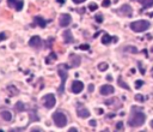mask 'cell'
<instances>
[{
    "mask_svg": "<svg viewBox=\"0 0 153 132\" xmlns=\"http://www.w3.org/2000/svg\"><path fill=\"white\" fill-rule=\"evenodd\" d=\"M140 109L141 108H139L138 110L136 107H133V109H132V115L128 119V125L130 127H139L141 125H144V123L146 121V115Z\"/></svg>",
    "mask_w": 153,
    "mask_h": 132,
    "instance_id": "1",
    "label": "cell"
},
{
    "mask_svg": "<svg viewBox=\"0 0 153 132\" xmlns=\"http://www.w3.org/2000/svg\"><path fill=\"white\" fill-rule=\"evenodd\" d=\"M151 27L148 21H145V19H141V21H136L130 23V29L135 33H142V31H146V30Z\"/></svg>",
    "mask_w": 153,
    "mask_h": 132,
    "instance_id": "2",
    "label": "cell"
},
{
    "mask_svg": "<svg viewBox=\"0 0 153 132\" xmlns=\"http://www.w3.org/2000/svg\"><path fill=\"white\" fill-rule=\"evenodd\" d=\"M53 121L57 127H65L67 125V117L62 113V112H55L53 114Z\"/></svg>",
    "mask_w": 153,
    "mask_h": 132,
    "instance_id": "3",
    "label": "cell"
},
{
    "mask_svg": "<svg viewBox=\"0 0 153 132\" xmlns=\"http://www.w3.org/2000/svg\"><path fill=\"white\" fill-rule=\"evenodd\" d=\"M57 73H59V76L61 77V85H60V88H59V93L62 94L64 90H65V83H66L67 77H68V72H67V71H65V70H62V66L60 65V67H59V70H57Z\"/></svg>",
    "mask_w": 153,
    "mask_h": 132,
    "instance_id": "4",
    "label": "cell"
},
{
    "mask_svg": "<svg viewBox=\"0 0 153 132\" xmlns=\"http://www.w3.org/2000/svg\"><path fill=\"white\" fill-rule=\"evenodd\" d=\"M116 12L121 16H125V17H130L132 15H133V8H132L128 4H125L122 5L118 10H116Z\"/></svg>",
    "mask_w": 153,
    "mask_h": 132,
    "instance_id": "5",
    "label": "cell"
},
{
    "mask_svg": "<svg viewBox=\"0 0 153 132\" xmlns=\"http://www.w3.org/2000/svg\"><path fill=\"white\" fill-rule=\"evenodd\" d=\"M55 102H56V100H55V96L53 94H48L43 97V105L46 108L50 109V108H53L55 106Z\"/></svg>",
    "mask_w": 153,
    "mask_h": 132,
    "instance_id": "6",
    "label": "cell"
},
{
    "mask_svg": "<svg viewBox=\"0 0 153 132\" xmlns=\"http://www.w3.org/2000/svg\"><path fill=\"white\" fill-rule=\"evenodd\" d=\"M59 23L61 27H68L71 23H72V17H71L69 13H64V15H61L60 16V19H59Z\"/></svg>",
    "mask_w": 153,
    "mask_h": 132,
    "instance_id": "7",
    "label": "cell"
},
{
    "mask_svg": "<svg viewBox=\"0 0 153 132\" xmlns=\"http://www.w3.org/2000/svg\"><path fill=\"white\" fill-rule=\"evenodd\" d=\"M73 94H80L81 91L84 90V84L83 82H80V80H74L72 83V88H71Z\"/></svg>",
    "mask_w": 153,
    "mask_h": 132,
    "instance_id": "8",
    "label": "cell"
},
{
    "mask_svg": "<svg viewBox=\"0 0 153 132\" xmlns=\"http://www.w3.org/2000/svg\"><path fill=\"white\" fill-rule=\"evenodd\" d=\"M7 4H8L10 7L16 8L17 11H22L24 1H23V0H7Z\"/></svg>",
    "mask_w": 153,
    "mask_h": 132,
    "instance_id": "9",
    "label": "cell"
},
{
    "mask_svg": "<svg viewBox=\"0 0 153 132\" xmlns=\"http://www.w3.org/2000/svg\"><path fill=\"white\" fill-rule=\"evenodd\" d=\"M99 93H100V95L108 96V95L114 94V93H115V89H114L113 85H109V84H107V85H102L100 89H99Z\"/></svg>",
    "mask_w": 153,
    "mask_h": 132,
    "instance_id": "10",
    "label": "cell"
},
{
    "mask_svg": "<svg viewBox=\"0 0 153 132\" xmlns=\"http://www.w3.org/2000/svg\"><path fill=\"white\" fill-rule=\"evenodd\" d=\"M29 46L33 48H39L42 46V40H41L39 36H33L29 41Z\"/></svg>",
    "mask_w": 153,
    "mask_h": 132,
    "instance_id": "11",
    "label": "cell"
},
{
    "mask_svg": "<svg viewBox=\"0 0 153 132\" xmlns=\"http://www.w3.org/2000/svg\"><path fill=\"white\" fill-rule=\"evenodd\" d=\"M69 60L72 61L69 66L77 67V66L80 65V57H78V55H75V54H71V55H69Z\"/></svg>",
    "mask_w": 153,
    "mask_h": 132,
    "instance_id": "12",
    "label": "cell"
},
{
    "mask_svg": "<svg viewBox=\"0 0 153 132\" xmlns=\"http://www.w3.org/2000/svg\"><path fill=\"white\" fill-rule=\"evenodd\" d=\"M64 38H65V42L66 43H72L74 41V38L72 36V31H69V30L64 31Z\"/></svg>",
    "mask_w": 153,
    "mask_h": 132,
    "instance_id": "13",
    "label": "cell"
},
{
    "mask_svg": "<svg viewBox=\"0 0 153 132\" xmlns=\"http://www.w3.org/2000/svg\"><path fill=\"white\" fill-rule=\"evenodd\" d=\"M77 114L80 118H89L90 117V110L87 108H80V109H78Z\"/></svg>",
    "mask_w": 153,
    "mask_h": 132,
    "instance_id": "14",
    "label": "cell"
},
{
    "mask_svg": "<svg viewBox=\"0 0 153 132\" xmlns=\"http://www.w3.org/2000/svg\"><path fill=\"white\" fill-rule=\"evenodd\" d=\"M34 22L37 24V25H39L41 28H44L46 25H47V21H44V19L42 18V17H35V19H34Z\"/></svg>",
    "mask_w": 153,
    "mask_h": 132,
    "instance_id": "15",
    "label": "cell"
},
{
    "mask_svg": "<svg viewBox=\"0 0 153 132\" xmlns=\"http://www.w3.org/2000/svg\"><path fill=\"white\" fill-rule=\"evenodd\" d=\"M0 117H1L4 120H6V121H11L12 120V114L10 113L8 110H3L1 113H0Z\"/></svg>",
    "mask_w": 153,
    "mask_h": 132,
    "instance_id": "16",
    "label": "cell"
},
{
    "mask_svg": "<svg viewBox=\"0 0 153 132\" xmlns=\"http://www.w3.org/2000/svg\"><path fill=\"white\" fill-rule=\"evenodd\" d=\"M113 40H114V37H111L109 34H104L103 37H102V42H103V45H109Z\"/></svg>",
    "mask_w": 153,
    "mask_h": 132,
    "instance_id": "17",
    "label": "cell"
},
{
    "mask_svg": "<svg viewBox=\"0 0 153 132\" xmlns=\"http://www.w3.org/2000/svg\"><path fill=\"white\" fill-rule=\"evenodd\" d=\"M142 6L145 8H148V7H152L153 6V0H140Z\"/></svg>",
    "mask_w": 153,
    "mask_h": 132,
    "instance_id": "18",
    "label": "cell"
},
{
    "mask_svg": "<svg viewBox=\"0 0 153 132\" xmlns=\"http://www.w3.org/2000/svg\"><path fill=\"white\" fill-rule=\"evenodd\" d=\"M125 50H127V52H129V53H133V54H135V53H138V52H139L138 48H136V47H134V46H128V47H126V48H125Z\"/></svg>",
    "mask_w": 153,
    "mask_h": 132,
    "instance_id": "19",
    "label": "cell"
},
{
    "mask_svg": "<svg viewBox=\"0 0 153 132\" xmlns=\"http://www.w3.org/2000/svg\"><path fill=\"white\" fill-rule=\"evenodd\" d=\"M53 60H56V54L55 53H50V55L46 59V63L50 64V63H53Z\"/></svg>",
    "mask_w": 153,
    "mask_h": 132,
    "instance_id": "20",
    "label": "cell"
},
{
    "mask_svg": "<svg viewBox=\"0 0 153 132\" xmlns=\"http://www.w3.org/2000/svg\"><path fill=\"white\" fill-rule=\"evenodd\" d=\"M117 83H118V85L121 87V88H125V89H127V90H129V85L127 84V83H125L123 80H122V78L120 77L118 78V80H117Z\"/></svg>",
    "mask_w": 153,
    "mask_h": 132,
    "instance_id": "21",
    "label": "cell"
},
{
    "mask_svg": "<svg viewBox=\"0 0 153 132\" xmlns=\"http://www.w3.org/2000/svg\"><path fill=\"white\" fill-rule=\"evenodd\" d=\"M98 70L99 71H105V70H108V64L107 63H100L98 65Z\"/></svg>",
    "mask_w": 153,
    "mask_h": 132,
    "instance_id": "22",
    "label": "cell"
},
{
    "mask_svg": "<svg viewBox=\"0 0 153 132\" xmlns=\"http://www.w3.org/2000/svg\"><path fill=\"white\" fill-rule=\"evenodd\" d=\"M16 109L19 112H22V110H24V105H23V102H17V105H16Z\"/></svg>",
    "mask_w": 153,
    "mask_h": 132,
    "instance_id": "23",
    "label": "cell"
},
{
    "mask_svg": "<svg viewBox=\"0 0 153 132\" xmlns=\"http://www.w3.org/2000/svg\"><path fill=\"white\" fill-rule=\"evenodd\" d=\"M135 100L138 101V102H144V101H145V97L142 96L141 94H138V95H135Z\"/></svg>",
    "mask_w": 153,
    "mask_h": 132,
    "instance_id": "24",
    "label": "cell"
},
{
    "mask_svg": "<svg viewBox=\"0 0 153 132\" xmlns=\"http://www.w3.org/2000/svg\"><path fill=\"white\" fill-rule=\"evenodd\" d=\"M11 91V95H17L18 94V91H17V89L15 88V87H8V93Z\"/></svg>",
    "mask_w": 153,
    "mask_h": 132,
    "instance_id": "25",
    "label": "cell"
},
{
    "mask_svg": "<svg viewBox=\"0 0 153 132\" xmlns=\"http://www.w3.org/2000/svg\"><path fill=\"white\" fill-rule=\"evenodd\" d=\"M116 130L117 131H122V130H123V123H122V121H120V123L116 124Z\"/></svg>",
    "mask_w": 153,
    "mask_h": 132,
    "instance_id": "26",
    "label": "cell"
},
{
    "mask_svg": "<svg viewBox=\"0 0 153 132\" xmlns=\"http://www.w3.org/2000/svg\"><path fill=\"white\" fill-rule=\"evenodd\" d=\"M110 0H103V3H102V6L103 7H109L110 6Z\"/></svg>",
    "mask_w": 153,
    "mask_h": 132,
    "instance_id": "27",
    "label": "cell"
},
{
    "mask_svg": "<svg viewBox=\"0 0 153 132\" xmlns=\"http://www.w3.org/2000/svg\"><path fill=\"white\" fill-rule=\"evenodd\" d=\"M97 8H98V6H97L96 4H91V5L89 6V10H90V11H96Z\"/></svg>",
    "mask_w": 153,
    "mask_h": 132,
    "instance_id": "28",
    "label": "cell"
},
{
    "mask_svg": "<svg viewBox=\"0 0 153 132\" xmlns=\"http://www.w3.org/2000/svg\"><path fill=\"white\" fill-rule=\"evenodd\" d=\"M96 21H97V23H102V22H103V16H102V15H96Z\"/></svg>",
    "mask_w": 153,
    "mask_h": 132,
    "instance_id": "29",
    "label": "cell"
},
{
    "mask_svg": "<svg viewBox=\"0 0 153 132\" xmlns=\"http://www.w3.org/2000/svg\"><path fill=\"white\" fill-rule=\"evenodd\" d=\"M138 66L140 67V72H141V75H145V68L142 67V65H141V63H138Z\"/></svg>",
    "mask_w": 153,
    "mask_h": 132,
    "instance_id": "30",
    "label": "cell"
},
{
    "mask_svg": "<svg viewBox=\"0 0 153 132\" xmlns=\"http://www.w3.org/2000/svg\"><path fill=\"white\" fill-rule=\"evenodd\" d=\"M6 38V34L5 33H0V41H4Z\"/></svg>",
    "mask_w": 153,
    "mask_h": 132,
    "instance_id": "31",
    "label": "cell"
},
{
    "mask_svg": "<svg viewBox=\"0 0 153 132\" xmlns=\"http://www.w3.org/2000/svg\"><path fill=\"white\" fill-rule=\"evenodd\" d=\"M142 84H144V83H142V80H136V82H135V87L136 88H140Z\"/></svg>",
    "mask_w": 153,
    "mask_h": 132,
    "instance_id": "32",
    "label": "cell"
},
{
    "mask_svg": "<svg viewBox=\"0 0 153 132\" xmlns=\"http://www.w3.org/2000/svg\"><path fill=\"white\" fill-rule=\"evenodd\" d=\"M79 48H80V49H89L90 47H89V45H81Z\"/></svg>",
    "mask_w": 153,
    "mask_h": 132,
    "instance_id": "33",
    "label": "cell"
},
{
    "mask_svg": "<svg viewBox=\"0 0 153 132\" xmlns=\"http://www.w3.org/2000/svg\"><path fill=\"white\" fill-rule=\"evenodd\" d=\"M93 89H95L93 84H90V85H89V91H90V93H92V91H93Z\"/></svg>",
    "mask_w": 153,
    "mask_h": 132,
    "instance_id": "34",
    "label": "cell"
},
{
    "mask_svg": "<svg viewBox=\"0 0 153 132\" xmlns=\"http://www.w3.org/2000/svg\"><path fill=\"white\" fill-rule=\"evenodd\" d=\"M73 1H74L75 4H80V3H84L85 0H73Z\"/></svg>",
    "mask_w": 153,
    "mask_h": 132,
    "instance_id": "35",
    "label": "cell"
},
{
    "mask_svg": "<svg viewBox=\"0 0 153 132\" xmlns=\"http://www.w3.org/2000/svg\"><path fill=\"white\" fill-rule=\"evenodd\" d=\"M90 125H91V126H96V121H95V120H91V121H90Z\"/></svg>",
    "mask_w": 153,
    "mask_h": 132,
    "instance_id": "36",
    "label": "cell"
},
{
    "mask_svg": "<svg viewBox=\"0 0 153 132\" xmlns=\"http://www.w3.org/2000/svg\"><path fill=\"white\" fill-rule=\"evenodd\" d=\"M68 131H69V132H77V129H75V127H71Z\"/></svg>",
    "mask_w": 153,
    "mask_h": 132,
    "instance_id": "37",
    "label": "cell"
},
{
    "mask_svg": "<svg viewBox=\"0 0 153 132\" xmlns=\"http://www.w3.org/2000/svg\"><path fill=\"white\" fill-rule=\"evenodd\" d=\"M33 131L35 132V131H42V130H41L39 127H34V129H33Z\"/></svg>",
    "mask_w": 153,
    "mask_h": 132,
    "instance_id": "38",
    "label": "cell"
},
{
    "mask_svg": "<svg viewBox=\"0 0 153 132\" xmlns=\"http://www.w3.org/2000/svg\"><path fill=\"white\" fill-rule=\"evenodd\" d=\"M97 112H98V114H103V109H100V108H99Z\"/></svg>",
    "mask_w": 153,
    "mask_h": 132,
    "instance_id": "39",
    "label": "cell"
},
{
    "mask_svg": "<svg viewBox=\"0 0 153 132\" xmlns=\"http://www.w3.org/2000/svg\"><path fill=\"white\" fill-rule=\"evenodd\" d=\"M57 3H60V4H65V0H57Z\"/></svg>",
    "mask_w": 153,
    "mask_h": 132,
    "instance_id": "40",
    "label": "cell"
},
{
    "mask_svg": "<svg viewBox=\"0 0 153 132\" xmlns=\"http://www.w3.org/2000/svg\"><path fill=\"white\" fill-rule=\"evenodd\" d=\"M151 127H152V129H153V120H152V121H151Z\"/></svg>",
    "mask_w": 153,
    "mask_h": 132,
    "instance_id": "41",
    "label": "cell"
}]
</instances>
